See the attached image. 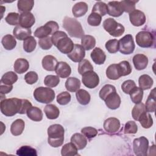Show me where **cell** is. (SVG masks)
<instances>
[{
  "label": "cell",
  "instance_id": "1",
  "mask_svg": "<svg viewBox=\"0 0 156 156\" xmlns=\"http://www.w3.org/2000/svg\"><path fill=\"white\" fill-rule=\"evenodd\" d=\"M65 130L60 124H52L48 129V141L50 146L58 147L62 146L64 141Z\"/></svg>",
  "mask_w": 156,
  "mask_h": 156
},
{
  "label": "cell",
  "instance_id": "2",
  "mask_svg": "<svg viewBox=\"0 0 156 156\" xmlns=\"http://www.w3.org/2000/svg\"><path fill=\"white\" fill-rule=\"evenodd\" d=\"M21 104V99L13 98L4 99L1 101V112L7 116H12L19 113Z\"/></svg>",
  "mask_w": 156,
  "mask_h": 156
},
{
  "label": "cell",
  "instance_id": "3",
  "mask_svg": "<svg viewBox=\"0 0 156 156\" xmlns=\"http://www.w3.org/2000/svg\"><path fill=\"white\" fill-rule=\"evenodd\" d=\"M63 27L71 37L82 38L84 35V31L81 24L75 18L65 17L63 20Z\"/></svg>",
  "mask_w": 156,
  "mask_h": 156
},
{
  "label": "cell",
  "instance_id": "4",
  "mask_svg": "<svg viewBox=\"0 0 156 156\" xmlns=\"http://www.w3.org/2000/svg\"><path fill=\"white\" fill-rule=\"evenodd\" d=\"M34 96L39 102L49 104L54 101L55 98V92L49 87H40L34 90Z\"/></svg>",
  "mask_w": 156,
  "mask_h": 156
},
{
  "label": "cell",
  "instance_id": "5",
  "mask_svg": "<svg viewBox=\"0 0 156 156\" xmlns=\"http://www.w3.org/2000/svg\"><path fill=\"white\" fill-rule=\"evenodd\" d=\"M103 27L105 31L115 37L121 36L125 30L124 27L122 24L117 23L114 19L111 18H107L104 21Z\"/></svg>",
  "mask_w": 156,
  "mask_h": 156
},
{
  "label": "cell",
  "instance_id": "6",
  "mask_svg": "<svg viewBox=\"0 0 156 156\" xmlns=\"http://www.w3.org/2000/svg\"><path fill=\"white\" fill-rule=\"evenodd\" d=\"M58 29L59 26L57 22L49 21L44 26L38 27L34 32V35L40 39L48 37L49 35L54 34L55 32L58 31Z\"/></svg>",
  "mask_w": 156,
  "mask_h": 156
},
{
  "label": "cell",
  "instance_id": "7",
  "mask_svg": "<svg viewBox=\"0 0 156 156\" xmlns=\"http://www.w3.org/2000/svg\"><path fill=\"white\" fill-rule=\"evenodd\" d=\"M119 42V51L123 54H132L135 48L133 37L130 34H127L122 38L118 40Z\"/></svg>",
  "mask_w": 156,
  "mask_h": 156
},
{
  "label": "cell",
  "instance_id": "8",
  "mask_svg": "<svg viewBox=\"0 0 156 156\" xmlns=\"http://www.w3.org/2000/svg\"><path fill=\"white\" fill-rule=\"evenodd\" d=\"M149 147V141L145 136H141L134 139L133 141V151L137 156L147 155Z\"/></svg>",
  "mask_w": 156,
  "mask_h": 156
},
{
  "label": "cell",
  "instance_id": "9",
  "mask_svg": "<svg viewBox=\"0 0 156 156\" xmlns=\"http://www.w3.org/2000/svg\"><path fill=\"white\" fill-rule=\"evenodd\" d=\"M136 42L141 48H149L154 43V37L149 32L142 30L136 34Z\"/></svg>",
  "mask_w": 156,
  "mask_h": 156
},
{
  "label": "cell",
  "instance_id": "10",
  "mask_svg": "<svg viewBox=\"0 0 156 156\" xmlns=\"http://www.w3.org/2000/svg\"><path fill=\"white\" fill-rule=\"evenodd\" d=\"M83 84L88 88H94L99 83V78L97 73L93 71H88L82 75Z\"/></svg>",
  "mask_w": 156,
  "mask_h": 156
},
{
  "label": "cell",
  "instance_id": "11",
  "mask_svg": "<svg viewBox=\"0 0 156 156\" xmlns=\"http://www.w3.org/2000/svg\"><path fill=\"white\" fill-rule=\"evenodd\" d=\"M74 46V44L73 41L68 38L67 35L58 40L55 45L61 52L67 54L72 51Z\"/></svg>",
  "mask_w": 156,
  "mask_h": 156
},
{
  "label": "cell",
  "instance_id": "12",
  "mask_svg": "<svg viewBox=\"0 0 156 156\" xmlns=\"http://www.w3.org/2000/svg\"><path fill=\"white\" fill-rule=\"evenodd\" d=\"M85 55V51L82 45L76 44L72 51L67 54V56L74 62H80Z\"/></svg>",
  "mask_w": 156,
  "mask_h": 156
},
{
  "label": "cell",
  "instance_id": "13",
  "mask_svg": "<svg viewBox=\"0 0 156 156\" xmlns=\"http://www.w3.org/2000/svg\"><path fill=\"white\" fill-rule=\"evenodd\" d=\"M129 20L132 25L138 27L145 23L146 16L143 12L135 9L129 13Z\"/></svg>",
  "mask_w": 156,
  "mask_h": 156
},
{
  "label": "cell",
  "instance_id": "14",
  "mask_svg": "<svg viewBox=\"0 0 156 156\" xmlns=\"http://www.w3.org/2000/svg\"><path fill=\"white\" fill-rule=\"evenodd\" d=\"M35 22V17L30 12H23L20 15L19 24L23 27L30 29L34 24Z\"/></svg>",
  "mask_w": 156,
  "mask_h": 156
},
{
  "label": "cell",
  "instance_id": "15",
  "mask_svg": "<svg viewBox=\"0 0 156 156\" xmlns=\"http://www.w3.org/2000/svg\"><path fill=\"white\" fill-rule=\"evenodd\" d=\"M120 121L118 119L113 117L107 119L104 122V130L110 133H113L118 131L120 128Z\"/></svg>",
  "mask_w": 156,
  "mask_h": 156
},
{
  "label": "cell",
  "instance_id": "16",
  "mask_svg": "<svg viewBox=\"0 0 156 156\" xmlns=\"http://www.w3.org/2000/svg\"><path fill=\"white\" fill-rule=\"evenodd\" d=\"M54 71L58 77L64 79L68 77L71 74V68L66 62H59L57 63Z\"/></svg>",
  "mask_w": 156,
  "mask_h": 156
},
{
  "label": "cell",
  "instance_id": "17",
  "mask_svg": "<svg viewBox=\"0 0 156 156\" xmlns=\"http://www.w3.org/2000/svg\"><path fill=\"white\" fill-rule=\"evenodd\" d=\"M104 101L107 107L112 110L118 108L121 104V98L116 91L113 92L108 94Z\"/></svg>",
  "mask_w": 156,
  "mask_h": 156
},
{
  "label": "cell",
  "instance_id": "18",
  "mask_svg": "<svg viewBox=\"0 0 156 156\" xmlns=\"http://www.w3.org/2000/svg\"><path fill=\"white\" fill-rule=\"evenodd\" d=\"M124 11L119 1H110L107 4V13L114 17H118L123 13Z\"/></svg>",
  "mask_w": 156,
  "mask_h": 156
},
{
  "label": "cell",
  "instance_id": "19",
  "mask_svg": "<svg viewBox=\"0 0 156 156\" xmlns=\"http://www.w3.org/2000/svg\"><path fill=\"white\" fill-rule=\"evenodd\" d=\"M133 63L136 69L142 70L147 67L148 64V58L144 54H136L133 57Z\"/></svg>",
  "mask_w": 156,
  "mask_h": 156
},
{
  "label": "cell",
  "instance_id": "20",
  "mask_svg": "<svg viewBox=\"0 0 156 156\" xmlns=\"http://www.w3.org/2000/svg\"><path fill=\"white\" fill-rule=\"evenodd\" d=\"M31 30L21 27L20 25L16 26L13 30V34L15 37L19 40H24L30 36Z\"/></svg>",
  "mask_w": 156,
  "mask_h": 156
},
{
  "label": "cell",
  "instance_id": "21",
  "mask_svg": "<svg viewBox=\"0 0 156 156\" xmlns=\"http://www.w3.org/2000/svg\"><path fill=\"white\" fill-rule=\"evenodd\" d=\"M91 58L97 65L103 64L106 59V55L103 50L99 48H95L91 53Z\"/></svg>",
  "mask_w": 156,
  "mask_h": 156
},
{
  "label": "cell",
  "instance_id": "22",
  "mask_svg": "<svg viewBox=\"0 0 156 156\" xmlns=\"http://www.w3.org/2000/svg\"><path fill=\"white\" fill-rule=\"evenodd\" d=\"M57 63V60L54 56L51 55L44 56L41 62L43 68L45 70L49 71H52L55 70Z\"/></svg>",
  "mask_w": 156,
  "mask_h": 156
},
{
  "label": "cell",
  "instance_id": "23",
  "mask_svg": "<svg viewBox=\"0 0 156 156\" xmlns=\"http://www.w3.org/2000/svg\"><path fill=\"white\" fill-rule=\"evenodd\" d=\"M71 141L76 146L78 150L85 148L87 144V140L85 136L79 133L73 134L71 138Z\"/></svg>",
  "mask_w": 156,
  "mask_h": 156
},
{
  "label": "cell",
  "instance_id": "24",
  "mask_svg": "<svg viewBox=\"0 0 156 156\" xmlns=\"http://www.w3.org/2000/svg\"><path fill=\"white\" fill-rule=\"evenodd\" d=\"M88 11V5L85 2H79L74 5L72 12L76 18L83 16Z\"/></svg>",
  "mask_w": 156,
  "mask_h": 156
},
{
  "label": "cell",
  "instance_id": "25",
  "mask_svg": "<svg viewBox=\"0 0 156 156\" xmlns=\"http://www.w3.org/2000/svg\"><path fill=\"white\" fill-rule=\"evenodd\" d=\"M29 68V63L25 58H18L15 60L13 69L16 73L23 74L27 71Z\"/></svg>",
  "mask_w": 156,
  "mask_h": 156
},
{
  "label": "cell",
  "instance_id": "26",
  "mask_svg": "<svg viewBox=\"0 0 156 156\" xmlns=\"http://www.w3.org/2000/svg\"><path fill=\"white\" fill-rule=\"evenodd\" d=\"M24 127V121L21 119H17L12 122L10 126V132L13 135L18 136L23 133Z\"/></svg>",
  "mask_w": 156,
  "mask_h": 156
},
{
  "label": "cell",
  "instance_id": "27",
  "mask_svg": "<svg viewBox=\"0 0 156 156\" xmlns=\"http://www.w3.org/2000/svg\"><path fill=\"white\" fill-rule=\"evenodd\" d=\"M44 112L46 117L49 119H57L60 114V110L54 104H48L44 108Z\"/></svg>",
  "mask_w": 156,
  "mask_h": 156
},
{
  "label": "cell",
  "instance_id": "28",
  "mask_svg": "<svg viewBox=\"0 0 156 156\" xmlns=\"http://www.w3.org/2000/svg\"><path fill=\"white\" fill-rule=\"evenodd\" d=\"M26 114L29 119L34 121H40L43 119V113L41 109L37 107H31L29 108Z\"/></svg>",
  "mask_w": 156,
  "mask_h": 156
},
{
  "label": "cell",
  "instance_id": "29",
  "mask_svg": "<svg viewBox=\"0 0 156 156\" xmlns=\"http://www.w3.org/2000/svg\"><path fill=\"white\" fill-rule=\"evenodd\" d=\"M80 87V81L76 77H69L65 82V87L70 92L77 91Z\"/></svg>",
  "mask_w": 156,
  "mask_h": 156
},
{
  "label": "cell",
  "instance_id": "30",
  "mask_svg": "<svg viewBox=\"0 0 156 156\" xmlns=\"http://www.w3.org/2000/svg\"><path fill=\"white\" fill-rule=\"evenodd\" d=\"M106 76L111 80H117L121 77L118 64H112L108 66L106 69Z\"/></svg>",
  "mask_w": 156,
  "mask_h": 156
},
{
  "label": "cell",
  "instance_id": "31",
  "mask_svg": "<svg viewBox=\"0 0 156 156\" xmlns=\"http://www.w3.org/2000/svg\"><path fill=\"white\" fill-rule=\"evenodd\" d=\"M76 96L77 101L82 105H87L90 101V94L83 89H79L76 93Z\"/></svg>",
  "mask_w": 156,
  "mask_h": 156
},
{
  "label": "cell",
  "instance_id": "32",
  "mask_svg": "<svg viewBox=\"0 0 156 156\" xmlns=\"http://www.w3.org/2000/svg\"><path fill=\"white\" fill-rule=\"evenodd\" d=\"M77 148L72 143H68L63 145L61 149V154L63 156H74L78 155Z\"/></svg>",
  "mask_w": 156,
  "mask_h": 156
},
{
  "label": "cell",
  "instance_id": "33",
  "mask_svg": "<svg viewBox=\"0 0 156 156\" xmlns=\"http://www.w3.org/2000/svg\"><path fill=\"white\" fill-rule=\"evenodd\" d=\"M3 47L7 50H12L16 45V41L15 37L10 34L4 36L1 40Z\"/></svg>",
  "mask_w": 156,
  "mask_h": 156
},
{
  "label": "cell",
  "instance_id": "34",
  "mask_svg": "<svg viewBox=\"0 0 156 156\" xmlns=\"http://www.w3.org/2000/svg\"><path fill=\"white\" fill-rule=\"evenodd\" d=\"M156 106V100H155V88H154L150 93L148 98L146 100L145 108L147 112H154Z\"/></svg>",
  "mask_w": 156,
  "mask_h": 156
},
{
  "label": "cell",
  "instance_id": "35",
  "mask_svg": "<svg viewBox=\"0 0 156 156\" xmlns=\"http://www.w3.org/2000/svg\"><path fill=\"white\" fill-rule=\"evenodd\" d=\"M153 79L147 74L141 75L138 79L140 88H141L143 90L151 88L153 85Z\"/></svg>",
  "mask_w": 156,
  "mask_h": 156
},
{
  "label": "cell",
  "instance_id": "36",
  "mask_svg": "<svg viewBox=\"0 0 156 156\" xmlns=\"http://www.w3.org/2000/svg\"><path fill=\"white\" fill-rule=\"evenodd\" d=\"M81 44L82 47L85 50H90L96 45V40L94 37L90 35H84L82 37Z\"/></svg>",
  "mask_w": 156,
  "mask_h": 156
},
{
  "label": "cell",
  "instance_id": "37",
  "mask_svg": "<svg viewBox=\"0 0 156 156\" xmlns=\"http://www.w3.org/2000/svg\"><path fill=\"white\" fill-rule=\"evenodd\" d=\"M132 101L135 104H139L141 102L143 96V90L136 86L133 88L129 93Z\"/></svg>",
  "mask_w": 156,
  "mask_h": 156
},
{
  "label": "cell",
  "instance_id": "38",
  "mask_svg": "<svg viewBox=\"0 0 156 156\" xmlns=\"http://www.w3.org/2000/svg\"><path fill=\"white\" fill-rule=\"evenodd\" d=\"M34 5V1L32 0H20L18 1L17 6L19 12H30Z\"/></svg>",
  "mask_w": 156,
  "mask_h": 156
},
{
  "label": "cell",
  "instance_id": "39",
  "mask_svg": "<svg viewBox=\"0 0 156 156\" xmlns=\"http://www.w3.org/2000/svg\"><path fill=\"white\" fill-rule=\"evenodd\" d=\"M18 80V76L13 71L5 73L1 77V83L7 85H13Z\"/></svg>",
  "mask_w": 156,
  "mask_h": 156
},
{
  "label": "cell",
  "instance_id": "40",
  "mask_svg": "<svg viewBox=\"0 0 156 156\" xmlns=\"http://www.w3.org/2000/svg\"><path fill=\"white\" fill-rule=\"evenodd\" d=\"M138 121H140L141 126L144 129H149L153 125V119L150 113L145 112L140 117Z\"/></svg>",
  "mask_w": 156,
  "mask_h": 156
},
{
  "label": "cell",
  "instance_id": "41",
  "mask_svg": "<svg viewBox=\"0 0 156 156\" xmlns=\"http://www.w3.org/2000/svg\"><path fill=\"white\" fill-rule=\"evenodd\" d=\"M145 112H147L145 108V105L142 102L139 104H136L133 108L132 110V115L133 118L136 120L138 121L140 117Z\"/></svg>",
  "mask_w": 156,
  "mask_h": 156
},
{
  "label": "cell",
  "instance_id": "42",
  "mask_svg": "<svg viewBox=\"0 0 156 156\" xmlns=\"http://www.w3.org/2000/svg\"><path fill=\"white\" fill-rule=\"evenodd\" d=\"M37 46V41L34 37L30 36L24 40L23 49L27 52L34 51Z\"/></svg>",
  "mask_w": 156,
  "mask_h": 156
},
{
  "label": "cell",
  "instance_id": "43",
  "mask_svg": "<svg viewBox=\"0 0 156 156\" xmlns=\"http://www.w3.org/2000/svg\"><path fill=\"white\" fill-rule=\"evenodd\" d=\"M93 71V66L89 60L83 59L80 61L78 65V72L80 74L83 75L85 73Z\"/></svg>",
  "mask_w": 156,
  "mask_h": 156
},
{
  "label": "cell",
  "instance_id": "44",
  "mask_svg": "<svg viewBox=\"0 0 156 156\" xmlns=\"http://www.w3.org/2000/svg\"><path fill=\"white\" fill-rule=\"evenodd\" d=\"M16 154L20 156H34L37 155L35 149L29 146H23L16 151Z\"/></svg>",
  "mask_w": 156,
  "mask_h": 156
},
{
  "label": "cell",
  "instance_id": "45",
  "mask_svg": "<svg viewBox=\"0 0 156 156\" xmlns=\"http://www.w3.org/2000/svg\"><path fill=\"white\" fill-rule=\"evenodd\" d=\"M92 12L96 13L101 16H104L107 13V5L102 1H98L94 5Z\"/></svg>",
  "mask_w": 156,
  "mask_h": 156
},
{
  "label": "cell",
  "instance_id": "46",
  "mask_svg": "<svg viewBox=\"0 0 156 156\" xmlns=\"http://www.w3.org/2000/svg\"><path fill=\"white\" fill-rule=\"evenodd\" d=\"M119 73L121 76H126L132 72V67L129 62L124 60L118 64Z\"/></svg>",
  "mask_w": 156,
  "mask_h": 156
},
{
  "label": "cell",
  "instance_id": "47",
  "mask_svg": "<svg viewBox=\"0 0 156 156\" xmlns=\"http://www.w3.org/2000/svg\"><path fill=\"white\" fill-rule=\"evenodd\" d=\"M115 91H116L115 86L110 84L105 85L99 91V97L101 99L104 101L108 94Z\"/></svg>",
  "mask_w": 156,
  "mask_h": 156
},
{
  "label": "cell",
  "instance_id": "48",
  "mask_svg": "<svg viewBox=\"0 0 156 156\" xmlns=\"http://www.w3.org/2000/svg\"><path fill=\"white\" fill-rule=\"evenodd\" d=\"M60 82V78L58 76L48 75L44 79V83L45 85L49 88L56 87Z\"/></svg>",
  "mask_w": 156,
  "mask_h": 156
},
{
  "label": "cell",
  "instance_id": "49",
  "mask_svg": "<svg viewBox=\"0 0 156 156\" xmlns=\"http://www.w3.org/2000/svg\"><path fill=\"white\" fill-rule=\"evenodd\" d=\"M107 50L112 54L116 53L119 51V42L116 39L108 40L105 43Z\"/></svg>",
  "mask_w": 156,
  "mask_h": 156
},
{
  "label": "cell",
  "instance_id": "50",
  "mask_svg": "<svg viewBox=\"0 0 156 156\" xmlns=\"http://www.w3.org/2000/svg\"><path fill=\"white\" fill-rule=\"evenodd\" d=\"M71 94L67 91H63L58 94L57 96V102L62 105L68 104L71 101Z\"/></svg>",
  "mask_w": 156,
  "mask_h": 156
},
{
  "label": "cell",
  "instance_id": "51",
  "mask_svg": "<svg viewBox=\"0 0 156 156\" xmlns=\"http://www.w3.org/2000/svg\"><path fill=\"white\" fill-rule=\"evenodd\" d=\"M101 16L96 13L92 12L88 17L87 22L89 25L92 26H98L101 23Z\"/></svg>",
  "mask_w": 156,
  "mask_h": 156
},
{
  "label": "cell",
  "instance_id": "52",
  "mask_svg": "<svg viewBox=\"0 0 156 156\" xmlns=\"http://www.w3.org/2000/svg\"><path fill=\"white\" fill-rule=\"evenodd\" d=\"M20 15L18 13L11 12L8 13L5 18V21L10 25L18 26L19 24Z\"/></svg>",
  "mask_w": 156,
  "mask_h": 156
},
{
  "label": "cell",
  "instance_id": "53",
  "mask_svg": "<svg viewBox=\"0 0 156 156\" xmlns=\"http://www.w3.org/2000/svg\"><path fill=\"white\" fill-rule=\"evenodd\" d=\"M120 4L124 12L127 13H130L135 9L136 1H119Z\"/></svg>",
  "mask_w": 156,
  "mask_h": 156
},
{
  "label": "cell",
  "instance_id": "54",
  "mask_svg": "<svg viewBox=\"0 0 156 156\" xmlns=\"http://www.w3.org/2000/svg\"><path fill=\"white\" fill-rule=\"evenodd\" d=\"M138 126L135 122L129 121L127 122L124 126V133L127 134H135L137 132Z\"/></svg>",
  "mask_w": 156,
  "mask_h": 156
},
{
  "label": "cell",
  "instance_id": "55",
  "mask_svg": "<svg viewBox=\"0 0 156 156\" xmlns=\"http://www.w3.org/2000/svg\"><path fill=\"white\" fill-rule=\"evenodd\" d=\"M82 133L87 138L90 139L95 137L98 134V130L92 127H85L82 129Z\"/></svg>",
  "mask_w": 156,
  "mask_h": 156
},
{
  "label": "cell",
  "instance_id": "56",
  "mask_svg": "<svg viewBox=\"0 0 156 156\" xmlns=\"http://www.w3.org/2000/svg\"><path fill=\"white\" fill-rule=\"evenodd\" d=\"M38 44L40 47L44 49V50H48L51 48L52 46V42L51 40V37H46L44 38H40L38 41Z\"/></svg>",
  "mask_w": 156,
  "mask_h": 156
},
{
  "label": "cell",
  "instance_id": "57",
  "mask_svg": "<svg viewBox=\"0 0 156 156\" xmlns=\"http://www.w3.org/2000/svg\"><path fill=\"white\" fill-rule=\"evenodd\" d=\"M136 87L135 82L132 80H127L124 81L121 85V89L126 94H129L131 90Z\"/></svg>",
  "mask_w": 156,
  "mask_h": 156
},
{
  "label": "cell",
  "instance_id": "58",
  "mask_svg": "<svg viewBox=\"0 0 156 156\" xmlns=\"http://www.w3.org/2000/svg\"><path fill=\"white\" fill-rule=\"evenodd\" d=\"M24 80L28 84H34L38 80V74L34 71H29L24 76Z\"/></svg>",
  "mask_w": 156,
  "mask_h": 156
},
{
  "label": "cell",
  "instance_id": "59",
  "mask_svg": "<svg viewBox=\"0 0 156 156\" xmlns=\"http://www.w3.org/2000/svg\"><path fill=\"white\" fill-rule=\"evenodd\" d=\"M32 106V104L30 101L27 99H21V104L20 110L19 111L20 114H24L27 112V110L30 108Z\"/></svg>",
  "mask_w": 156,
  "mask_h": 156
},
{
  "label": "cell",
  "instance_id": "60",
  "mask_svg": "<svg viewBox=\"0 0 156 156\" xmlns=\"http://www.w3.org/2000/svg\"><path fill=\"white\" fill-rule=\"evenodd\" d=\"M67 34L65 32H63V31H58V30L57 32H55L51 36V40H52V44L55 46L58 40H60L62 37H64V36H65Z\"/></svg>",
  "mask_w": 156,
  "mask_h": 156
},
{
  "label": "cell",
  "instance_id": "61",
  "mask_svg": "<svg viewBox=\"0 0 156 156\" xmlns=\"http://www.w3.org/2000/svg\"><path fill=\"white\" fill-rule=\"evenodd\" d=\"M13 88L12 85H7L2 83H0V93L1 95L9 93Z\"/></svg>",
  "mask_w": 156,
  "mask_h": 156
}]
</instances>
